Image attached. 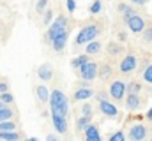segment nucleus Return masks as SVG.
<instances>
[{
  "label": "nucleus",
  "instance_id": "1",
  "mask_svg": "<svg viewBox=\"0 0 152 141\" xmlns=\"http://www.w3.org/2000/svg\"><path fill=\"white\" fill-rule=\"evenodd\" d=\"M50 111L51 113H58L67 116L69 115V99L62 90H53L50 92Z\"/></svg>",
  "mask_w": 152,
  "mask_h": 141
},
{
  "label": "nucleus",
  "instance_id": "2",
  "mask_svg": "<svg viewBox=\"0 0 152 141\" xmlns=\"http://www.w3.org/2000/svg\"><path fill=\"white\" fill-rule=\"evenodd\" d=\"M99 34V27L97 25H87V27H83L78 35H76L75 39V44L76 46H83V44H87L88 41H92V39H96Z\"/></svg>",
  "mask_w": 152,
  "mask_h": 141
},
{
  "label": "nucleus",
  "instance_id": "3",
  "mask_svg": "<svg viewBox=\"0 0 152 141\" xmlns=\"http://www.w3.org/2000/svg\"><path fill=\"white\" fill-rule=\"evenodd\" d=\"M67 23H69V21H67V16H57V18L50 23V27H48L46 41H51L57 34H60V32L67 30Z\"/></svg>",
  "mask_w": 152,
  "mask_h": 141
},
{
  "label": "nucleus",
  "instance_id": "4",
  "mask_svg": "<svg viewBox=\"0 0 152 141\" xmlns=\"http://www.w3.org/2000/svg\"><path fill=\"white\" fill-rule=\"evenodd\" d=\"M124 21H126L127 28H129L131 32H134V34H142V32L145 30V20H143L138 12H133L131 16L124 18Z\"/></svg>",
  "mask_w": 152,
  "mask_h": 141
},
{
  "label": "nucleus",
  "instance_id": "5",
  "mask_svg": "<svg viewBox=\"0 0 152 141\" xmlns=\"http://www.w3.org/2000/svg\"><path fill=\"white\" fill-rule=\"evenodd\" d=\"M108 95L115 99V101H122L124 97H126V83L124 81H113L112 85H110V88H108Z\"/></svg>",
  "mask_w": 152,
  "mask_h": 141
},
{
  "label": "nucleus",
  "instance_id": "6",
  "mask_svg": "<svg viewBox=\"0 0 152 141\" xmlns=\"http://www.w3.org/2000/svg\"><path fill=\"white\" fill-rule=\"evenodd\" d=\"M78 70H80V76L83 78V81H92L94 78H97V64H94L90 60L87 64H83Z\"/></svg>",
  "mask_w": 152,
  "mask_h": 141
},
{
  "label": "nucleus",
  "instance_id": "7",
  "mask_svg": "<svg viewBox=\"0 0 152 141\" xmlns=\"http://www.w3.org/2000/svg\"><path fill=\"white\" fill-rule=\"evenodd\" d=\"M51 122H53V127H55L57 132H60V134H66V132H67V129H69V125H67V116L58 115V113H51Z\"/></svg>",
  "mask_w": 152,
  "mask_h": 141
},
{
  "label": "nucleus",
  "instance_id": "8",
  "mask_svg": "<svg viewBox=\"0 0 152 141\" xmlns=\"http://www.w3.org/2000/svg\"><path fill=\"white\" fill-rule=\"evenodd\" d=\"M129 138L133 141H142L147 138V127L143 124H133L129 127Z\"/></svg>",
  "mask_w": 152,
  "mask_h": 141
},
{
  "label": "nucleus",
  "instance_id": "9",
  "mask_svg": "<svg viewBox=\"0 0 152 141\" xmlns=\"http://www.w3.org/2000/svg\"><path fill=\"white\" fill-rule=\"evenodd\" d=\"M99 109H101V113H103L104 116H108V118H117V116H118L117 106L112 104V101H108V99L99 101Z\"/></svg>",
  "mask_w": 152,
  "mask_h": 141
},
{
  "label": "nucleus",
  "instance_id": "10",
  "mask_svg": "<svg viewBox=\"0 0 152 141\" xmlns=\"http://www.w3.org/2000/svg\"><path fill=\"white\" fill-rule=\"evenodd\" d=\"M67 39H69V30H64V32L55 35L50 42H51V46H53L55 51H62L66 48V44H67Z\"/></svg>",
  "mask_w": 152,
  "mask_h": 141
},
{
  "label": "nucleus",
  "instance_id": "11",
  "mask_svg": "<svg viewBox=\"0 0 152 141\" xmlns=\"http://www.w3.org/2000/svg\"><path fill=\"white\" fill-rule=\"evenodd\" d=\"M136 65H138V58L134 57V55H127L126 58H122V62H120V72H124V74H127V72H133V70L136 69Z\"/></svg>",
  "mask_w": 152,
  "mask_h": 141
},
{
  "label": "nucleus",
  "instance_id": "12",
  "mask_svg": "<svg viewBox=\"0 0 152 141\" xmlns=\"http://www.w3.org/2000/svg\"><path fill=\"white\" fill-rule=\"evenodd\" d=\"M126 108L129 109V111H136L140 106H142V99H140V94H129L127 92V95H126Z\"/></svg>",
  "mask_w": 152,
  "mask_h": 141
},
{
  "label": "nucleus",
  "instance_id": "13",
  "mask_svg": "<svg viewBox=\"0 0 152 141\" xmlns=\"http://www.w3.org/2000/svg\"><path fill=\"white\" fill-rule=\"evenodd\" d=\"M83 132H85V138L88 141H99L101 140V132H99L97 125H94V124H88V125L83 129Z\"/></svg>",
  "mask_w": 152,
  "mask_h": 141
},
{
  "label": "nucleus",
  "instance_id": "14",
  "mask_svg": "<svg viewBox=\"0 0 152 141\" xmlns=\"http://www.w3.org/2000/svg\"><path fill=\"white\" fill-rule=\"evenodd\" d=\"M92 95H94V92H92L88 86H80V88L75 92L73 99H75V101H78V102H81V101H88Z\"/></svg>",
  "mask_w": 152,
  "mask_h": 141
},
{
  "label": "nucleus",
  "instance_id": "15",
  "mask_svg": "<svg viewBox=\"0 0 152 141\" xmlns=\"http://www.w3.org/2000/svg\"><path fill=\"white\" fill-rule=\"evenodd\" d=\"M37 76L42 79V81L51 79V78H53V69H51V65H50V64H42V65L37 69Z\"/></svg>",
  "mask_w": 152,
  "mask_h": 141
},
{
  "label": "nucleus",
  "instance_id": "16",
  "mask_svg": "<svg viewBox=\"0 0 152 141\" xmlns=\"http://www.w3.org/2000/svg\"><path fill=\"white\" fill-rule=\"evenodd\" d=\"M99 51H101V42H99V41L92 39V41L87 42V48H85V53H87V55H96V53H99Z\"/></svg>",
  "mask_w": 152,
  "mask_h": 141
},
{
  "label": "nucleus",
  "instance_id": "17",
  "mask_svg": "<svg viewBox=\"0 0 152 141\" xmlns=\"http://www.w3.org/2000/svg\"><path fill=\"white\" fill-rule=\"evenodd\" d=\"M36 94H37V99L41 102H48L50 101V90H48V86L39 85L37 88H36Z\"/></svg>",
  "mask_w": 152,
  "mask_h": 141
},
{
  "label": "nucleus",
  "instance_id": "18",
  "mask_svg": "<svg viewBox=\"0 0 152 141\" xmlns=\"http://www.w3.org/2000/svg\"><path fill=\"white\" fill-rule=\"evenodd\" d=\"M90 120H92V116H85V115H81V116L76 120V131H78V132H81V131L90 124Z\"/></svg>",
  "mask_w": 152,
  "mask_h": 141
},
{
  "label": "nucleus",
  "instance_id": "19",
  "mask_svg": "<svg viewBox=\"0 0 152 141\" xmlns=\"http://www.w3.org/2000/svg\"><path fill=\"white\" fill-rule=\"evenodd\" d=\"M88 57H90V55H87V53H85V55H78L76 58H73V62H71V65H73L75 69H80V67H81L83 64H87V62L90 60Z\"/></svg>",
  "mask_w": 152,
  "mask_h": 141
},
{
  "label": "nucleus",
  "instance_id": "20",
  "mask_svg": "<svg viewBox=\"0 0 152 141\" xmlns=\"http://www.w3.org/2000/svg\"><path fill=\"white\" fill-rule=\"evenodd\" d=\"M110 74H112V67H110L108 64H103L101 67H97V76H99L101 79H108Z\"/></svg>",
  "mask_w": 152,
  "mask_h": 141
},
{
  "label": "nucleus",
  "instance_id": "21",
  "mask_svg": "<svg viewBox=\"0 0 152 141\" xmlns=\"http://www.w3.org/2000/svg\"><path fill=\"white\" fill-rule=\"evenodd\" d=\"M7 131H16V124L11 122V120H2L0 122V134L7 132Z\"/></svg>",
  "mask_w": 152,
  "mask_h": 141
},
{
  "label": "nucleus",
  "instance_id": "22",
  "mask_svg": "<svg viewBox=\"0 0 152 141\" xmlns=\"http://www.w3.org/2000/svg\"><path fill=\"white\" fill-rule=\"evenodd\" d=\"M140 90H142V85H140L138 81H131V83L126 85V94H127V92H129V94H140Z\"/></svg>",
  "mask_w": 152,
  "mask_h": 141
},
{
  "label": "nucleus",
  "instance_id": "23",
  "mask_svg": "<svg viewBox=\"0 0 152 141\" xmlns=\"http://www.w3.org/2000/svg\"><path fill=\"white\" fill-rule=\"evenodd\" d=\"M117 9L122 12V16H124V18H127V16H131L133 12H136V11H134L131 5H127V4H118V7H117Z\"/></svg>",
  "mask_w": 152,
  "mask_h": 141
},
{
  "label": "nucleus",
  "instance_id": "24",
  "mask_svg": "<svg viewBox=\"0 0 152 141\" xmlns=\"http://www.w3.org/2000/svg\"><path fill=\"white\" fill-rule=\"evenodd\" d=\"M0 140L16 141V140H20V134H18L16 131H7V132H2V134H0Z\"/></svg>",
  "mask_w": 152,
  "mask_h": 141
},
{
  "label": "nucleus",
  "instance_id": "25",
  "mask_svg": "<svg viewBox=\"0 0 152 141\" xmlns=\"http://www.w3.org/2000/svg\"><path fill=\"white\" fill-rule=\"evenodd\" d=\"M12 118V109H9V108H0V122L2 120H11Z\"/></svg>",
  "mask_w": 152,
  "mask_h": 141
},
{
  "label": "nucleus",
  "instance_id": "26",
  "mask_svg": "<svg viewBox=\"0 0 152 141\" xmlns=\"http://www.w3.org/2000/svg\"><path fill=\"white\" fill-rule=\"evenodd\" d=\"M103 9V2L101 0H94L92 5H90V14H99Z\"/></svg>",
  "mask_w": 152,
  "mask_h": 141
},
{
  "label": "nucleus",
  "instance_id": "27",
  "mask_svg": "<svg viewBox=\"0 0 152 141\" xmlns=\"http://www.w3.org/2000/svg\"><path fill=\"white\" fill-rule=\"evenodd\" d=\"M0 101H2L4 104H9V102L14 101V97H12V94H9V92H0Z\"/></svg>",
  "mask_w": 152,
  "mask_h": 141
},
{
  "label": "nucleus",
  "instance_id": "28",
  "mask_svg": "<svg viewBox=\"0 0 152 141\" xmlns=\"http://www.w3.org/2000/svg\"><path fill=\"white\" fill-rule=\"evenodd\" d=\"M143 79H145L149 85H152V64L145 67V70H143Z\"/></svg>",
  "mask_w": 152,
  "mask_h": 141
},
{
  "label": "nucleus",
  "instance_id": "29",
  "mask_svg": "<svg viewBox=\"0 0 152 141\" xmlns=\"http://www.w3.org/2000/svg\"><path fill=\"white\" fill-rule=\"evenodd\" d=\"M108 140L110 141H124L126 140V134H124L122 131H117V132H113V134H110Z\"/></svg>",
  "mask_w": 152,
  "mask_h": 141
},
{
  "label": "nucleus",
  "instance_id": "30",
  "mask_svg": "<svg viewBox=\"0 0 152 141\" xmlns=\"http://www.w3.org/2000/svg\"><path fill=\"white\" fill-rule=\"evenodd\" d=\"M92 106H90V102H83V106H81V115H85V116H92Z\"/></svg>",
  "mask_w": 152,
  "mask_h": 141
},
{
  "label": "nucleus",
  "instance_id": "31",
  "mask_svg": "<svg viewBox=\"0 0 152 141\" xmlns=\"http://www.w3.org/2000/svg\"><path fill=\"white\" fill-rule=\"evenodd\" d=\"M46 5H48V0H37V4H36V11H37L39 14H42V12L46 11Z\"/></svg>",
  "mask_w": 152,
  "mask_h": 141
},
{
  "label": "nucleus",
  "instance_id": "32",
  "mask_svg": "<svg viewBox=\"0 0 152 141\" xmlns=\"http://www.w3.org/2000/svg\"><path fill=\"white\" fill-rule=\"evenodd\" d=\"M42 16H44V18H42V21H44L46 25H50V23L53 21V12H51L50 9H46V11L42 12Z\"/></svg>",
  "mask_w": 152,
  "mask_h": 141
},
{
  "label": "nucleus",
  "instance_id": "33",
  "mask_svg": "<svg viewBox=\"0 0 152 141\" xmlns=\"http://www.w3.org/2000/svg\"><path fill=\"white\" fill-rule=\"evenodd\" d=\"M108 51H110L112 55H118V53L122 51V48H120L118 44H115V42H112V44H108Z\"/></svg>",
  "mask_w": 152,
  "mask_h": 141
},
{
  "label": "nucleus",
  "instance_id": "34",
  "mask_svg": "<svg viewBox=\"0 0 152 141\" xmlns=\"http://www.w3.org/2000/svg\"><path fill=\"white\" fill-rule=\"evenodd\" d=\"M66 7L69 12H75L76 11V0H66Z\"/></svg>",
  "mask_w": 152,
  "mask_h": 141
},
{
  "label": "nucleus",
  "instance_id": "35",
  "mask_svg": "<svg viewBox=\"0 0 152 141\" xmlns=\"http://www.w3.org/2000/svg\"><path fill=\"white\" fill-rule=\"evenodd\" d=\"M142 34H143V39H145L147 42H152V27L151 28H145Z\"/></svg>",
  "mask_w": 152,
  "mask_h": 141
},
{
  "label": "nucleus",
  "instance_id": "36",
  "mask_svg": "<svg viewBox=\"0 0 152 141\" xmlns=\"http://www.w3.org/2000/svg\"><path fill=\"white\" fill-rule=\"evenodd\" d=\"M96 99H97V101H103V99H108V94H106V92H97V94H96Z\"/></svg>",
  "mask_w": 152,
  "mask_h": 141
},
{
  "label": "nucleus",
  "instance_id": "37",
  "mask_svg": "<svg viewBox=\"0 0 152 141\" xmlns=\"http://www.w3.org/2000/svg\"><path fill=\"white\" fill-rule=\"evenodd\" d=\"M129 2H133V4H136V5H143V4H147L149 0H129Z\"/></svg>",
  "mask_w": 152,
  "mask_h": 141
},
{
  "label": "nucleus",
  "instance_id": "38",
  "mask_svg": "<svg viewBox=\"0 0 152 141\" xmlns=\"http://www.w3.org/2000/svg\"><path fill=\"white\" fill-rule=\"evenodd\" d=\"M46 140H48V141H53V140L57 141V134H48V136H46Z\"/></svg>",
  "mask_w": 152,
  "mask_h": 141
},
{
  "label": "nucleus",
  "instance_id": "39",
  "mask_svg": "<svg viewBox=\"0 0 152 141\" xmlns=\"http://www.w3.org/2000/svg\"><path fill=\"white\" fill-rule=\"evenodd\" d=\"M0 92H7V85L5 83H0Z\"/></svg>",
  "mask_w": 152,
  "mask_h": 141
},
{
  "label": "nucleus",
  "instance_id": "40",
  "mask_svg": "<svg viewBox=\"0 0 152 141\" xmlns=\"http://www.w3.org/2000/svg\"><path fill=\"white\" fill-rule=\"evenodd\" d=\"M145 116H147V120H151V122H152V108L147 111V115H145Z\"/></svg>",
  "mask_w": 152,
  "mask_h": 141
},
{
  "label": "nucleus",
  "instance_id": "41",
  "mask_svg": "<svg viewBox=\"0 0 152 141\" xmlns=\"http://www.w3.org/2000/svg\"><path fill=\"white\" fill-rule=\"evenodd\" d=\"M118 41H126V34H124V32L118 34Z\"/></svg>",
  "mask_w": 152,
  "mask_h": 141
}]
</instances>
